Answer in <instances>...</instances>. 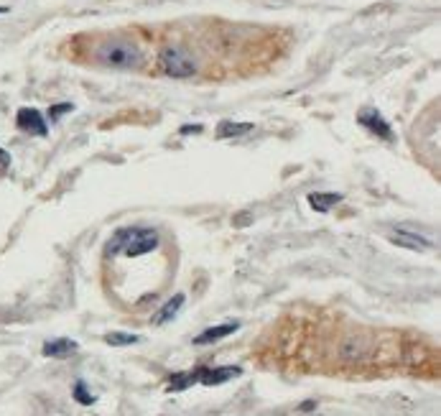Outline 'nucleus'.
Listing matches in <instances>:
<instances>
[{
  "mask_svg": "<svg viewBox=\"0 0 441 416\" xmlns=\"http://www.w3.org/2000/svg\"><path fill=\"white\" fill-rule=\"evenodd\" d=\"M237 329H240V324H237V322L217 324V327H209V329H204L201 335H197L194 337V345H212V343H217V340H222V337L235 335Z\"/></svg>",
  "mask_w": 441,
  "mask_h": 416,
  "instance_id": "nucleus-8",
  "label": "nucleus"
},
{
  "mask_svg": "<svg viewBox=\"0 0 441 416\" xmlns=\"http://www.w3.org/2000/svg\"><path fill=\"white\" fill-rule=\"evenodd\" d=\"M194 383H197V370H192V373H176V376L168 378L166 391H187Z\"/></svg>",
  "mask_w": 441,
  "mask_h": 416,
  "instance_id": "nucleus-13",
  "label": "nucleus"
},
{
  "mask_svg": "<svg viewBox=\"0 0 441 416\" xmlns=\"http://www.w3.org/2000/svg\"><path fill=\"white\" fill-rule=\"evenodd\" d=\"M184 302H187V296H184V294H174L166 304H163V307L159 309V312H156L154 324H166V322H171V319H174V317L181 312Z\"/></svg>",
  "mask_w": 441,
  "mask_h": 416,
  "instance_id": "nucleus-9",
  "label": "nucleus"
},
{
  "mask_svg": "<svg viewBox=\"0 0 441 416\" xmlns=\"http://www.w3.org/2000/svg\"><path fill=\"white\" fill-rule=\"evenodd\" d=\"M15 126H18L23 133H31V135H46L49 133L44 115L34 108H20L18 115H15Z\"/></svg>",
  "mask_w": 441,
  "mask_h": 416,
  "instance_id": "nucleus-6",
  "label": "nucleus"
},
{
  "mask_svg": "<svg viewBox=\"0 0 441 416\" xmlns=\"http://www.w3.org/2000/svg\"><path fill=\"white\" fill-rule=\"evenodd\" d=\"M357 123H360L362 128H368L370 133L378 135V138H383V141H393V130H390L388 121L383 118L378 110L373 108H365L360 115H357Z\"/></svg>",
  "mask_w": 441,
  "mask_h": 416,
  "instance_id": "nucleus-5",
  "label": "nucleus"
},
{
  "mask_svg": "<svg viewBox=\"0 0 441 416\" xmlns=\"http://www.w3.org/2000/svg\"><path fill=\"white\" fill-rule=\"evenodd\" d=\"M306 200H309V207L316 209V212H329L335 204L342 202V195H337V192H311Z\"/></svg>",
  "mask_w": 441,
  "mask_h": 416,
  "instance_id": "nucleus-11",
  "label": "nucleus"
},
{
  "mask_svg": "<svg viewBox=\"0 0 441 416\" xmlns=\"http://www.w3.org/2000/svg\"><path fill=\"white\" fill-rule=\"evenodd\" d=\"M3 13H8V8H6V6H0V16H3Z\"/></svg>",
  "mask_w": 441,
  "mask_h": 416,
  "instance_id": "nucleus-19",
  "label": "nucleus"
},
{
  "mask_svg": "<svg viewBox=\"0 0 441 416\" xmlns=\"http://www.w3.org/2000/svg\"><path fill=\"white\" fill-rule=\"evenodd\" d=\"M181 133H201V126H184Z\"/></svg>",
  "mask_w": 441,
  "mask_h": 416,
  "instance_id": "nucleus-18",
  "label": "nucleus"
},
{
  "mask_svg": "<svg viewBox=\"0 0 441 416\" xmlns=\"http://www.w3.org/2000/svg\"><path fill=\"white\" fill-rule=\"evenodd\" d=\"M390 243H395V245H401V248H408V250L431 248V240H428V238L418 235V233H408V230H395L393 235H390Z\"/></svg>",
  "mask_w": 441,
  "mask_h": 416,
  "instance_id": "nucleus-7",
  "label": "nucleus"
},
{
  "mask_svg": "<svg viewBox=\"0 0 441 416\" xmlns=\"http://www.w3.org/2000/svg\"><path fill=\"white\" fill-rule=\"evenodd\" d=\"M255 126L253 123H235V121H222L217 128V135L220 138H240V135L253 133Z\"/></svg>",
  "mask_w": 441,
  "mask_h": 416,
  "instance_id": "nucleus-12",
  "label": "nucleus"
},
{
  "mask_svg": "<svg viewBox=\"0 0 441 416\" xmlns=\"http://www.w3.org/2000/svg\"><path fill=\"white\" fill-rule=\"evenodd\" d=\"M97 61L105 64V67L113 69H135L143 64L141 49L135 44H128V41H107L97 49Z\"/></svg>",
  "mask_w": 441,
  "mask_h": 416,
  "instance_id": "nucleus-2",
  "label": "nucleus"
},
{
  "mask_svg": "<svg viewBox=\"0 0 441 416\" xmlns=\"http://www.w3.org/2000/svg\"><path fill=\"white\" fill-rule=\"evenodd\" d=\"M105 343L113 345V348H123V345L141 343V337H138V335H128V332H110V335H105Z\"/></svg>",
  "mask_w": 441,
  "mask_h": 416,
  "instance_id": "nucleus-14",
  "label": "nucleus"
},
{
  "mask_svg": "<svg viewBox=\"0 0 441 416\" xmlns=\"http://www.w3.org/2000/svg\"><path fill=\"white\" fill-rule=\"evenodd\" d=\"M161 72L166 74V77H174V80H187V77H194L197 74V61L187 54V51H181V49L168 47L161 51Z\"/></svg>",
  "mask_w": 441,
  "mask_h": 416,
  "instance_id": "nucleus-3",
  "label": "nucleus"
},
{
  "mask_svg": "<svg viewBox=\"0 0 441 416\" xmlns=\"http://www.w3.org/2000/svg\"><path fill=\"white\" fill-rule=\"evenodd\" d=\"M242 376V368L237 365H222V368H197V383L201 386H222V383L232 381Z\"/></svg>",
  "mask_w": 441,
  "mask_h": 416,
  "instance_id": "nucleus-4",
  "label": "nucleus"
},
{
  "mask_svg": "<svg viewBox=\"0 0 441 416\" xmlns=\"http://www.w3.org/2000/svg\"><path fill=\"white\" fill-rule=\"evenodd\" d=\"M77 348L80 345L74 343V340H67V337H59V340H49L46 345H44V355L46 357H67V355H74L77 353Z\"/></svg>",
  "mask_w": 441,
  "mask_h": 416,
  "instance_id": "nucleus-10",
  "label": "nucleus"
},
{
  "mask_svg": "<svg viewBox=\"0 0 441 416\" xmlns=\"http://www.w3.org/2000/svg\"><path fill=\"white\" fill-rule=\"evenodd\" d=\"M8 166H11V154L0 148V169H8Z\"/></svg>",
  "mask_w": 441,
  "mask_h": 416,
  "instance_id": "nucleus-17",
  "label": "nucleus"
},
{
  "mask_svg": "<svg viewBox=\"0 0 441 416\" xmlns=\"http://www.w3.org/2000/svg\"><path fill=\"white\" fill-rule=\"evenodd\" d=\"M64 113H72V102H61V105H54V108L49 110V115H51L54 121H56V118H61Z\"/></svg>",
  "mask_w": 441,
  "mask_h": 416,
  "instance_id": "nucleus-16",
  "label": "nucleus"
},
{
  "mask_svg": "<svg viewBox=\"0 0 441 416\" xmlns=\"http://www.w3.org/2000/svg\"><path fill=\"white\" fill-rule=\"evenodd\" d=\"M72 393H74V398H77V401L82 403V406H92V403H94V396L87 391L85 381H77V383H74V391H72Z\"/></svg>",
  "mask_w": 441,
  "mask_h": 416,
  "instance_id": "nucleus-15",
  "label": "nucleus"
},
{
  "mask_svg": "<svg viewBox=\"0 0 441 416\" xmlns=\"http://www.w3.org/2000/svg\"><path fill=\"white\" fill-rule=\"evenodd\" d=\"M159 248V233L151 228H123L113 235V240L107 243L105 255L125 253L128 258H138L151 250Z\"/></svg>",
  "mask_w": 441,
  "mask_h": 416,
  "instance_id": "nucleus-1",
  "label": "nucleus"
}]
</instances>
